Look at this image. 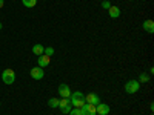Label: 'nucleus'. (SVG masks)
<instances>
[{
    "label": "nucleus",
    "instance_id": "f257e3e1",
    "mask_svg": "<svg viewBox=\"0 0 154 115\" xmlns=\"http://www.w3.org/2000/svg\"><path fill=\"white\" fill-rule=\"evenodd\" d=\"M69 100H71V105H72L74 108H82V106L85 105V95H83L80 91L72 92L71 97H69Z\"/></svg>",
    "mask_w": 154,
    "mask_h": 115
},
{
    "label": "nucleus",
    "instance_id": "f03ea898",
    "mask_svg": "<svg viewBox=\"0 0 154 115\" xmlns=\"http://www.w3.org/2000/svg\"><path fill=\"white\" fill-rule=\"evenodd\" d=\"M139 89H140V83H139L137 80H130V81L125 83V92L130 94V95L136 94Z\"/></svg>",
    "mask_w": 154,
    "mask_h": 115
},
{
    "label": "nucleus",
    "instance_id": "7ed1b4c3",
    "mask_svg": "<svg viewBox=\"0 0 154 115\" xmlns=\"http://www.w3.org/2000/svg\"><path fill=\"white\" fill-rule=\"evenodd\" d=\"M2 80H3L5 84H12L16 81V72L12 69H5L2 72Z\"/></svg>",
    "mask_w": 154,
    "mask_h": 115
},
{
    "label": "nucleus",
    "instance_id": "20e7f679",
    "mask_svg": "<svg viewBox=\"0 0 154 115\" xmlns=\"http://www.w3.org/2000/svg\"><path fill=\"white\" fill-rule=\"evenodd\" d=\"M59 109H60L62 114H69V111L72 109L71 100L69 98H60L59 100Z\"/></svg>",
    "mask_w": 154,
    "mask_h": 115
},
{
    "label": "nucleus",
    "instance_id": "39448f33",
    "mask_svg": "<svg viewBox=\"0 0 154 115\" xmlns=\"http://www.w3.org/2000/svg\"><path fill=\"white\" fill-rule=\"evenodd\" d=\"M59 95H60L62 98H69V97H71V89H69V86H68L66 83L59 84Z\"/></svg>",
    "mask_w": 154,
    "mask_h": 115
},
{
    "label": "nucleus",
    "instance_id": "423d86ee",
    "mask_svg": "<svg viewBox=\"0 0 154 115\" xmlns=\"http://www.w3.org/2000/svg\"><path fill=\"white\" fill-rule=\"evenodd\" d=\"M31 77L34 80H42L43 78V75H45V71H43V68H38V66H35V68H32L31 69Z\"/></svg>",
    "mask_w": 154,
    "mask_h": 115
},
{
    "label": "nucleus",
    "instance_id": "0eeeda50",
    "mask_svg": "<svg viewBox=\"0 0 154 115\" xmlns=\"http://www.w3.org/2000/svg\"><path fill=\"white\" fill-rule=\"evenodd\" d=\"M85 103H89V105H94V106H97V105L100 103V98H99V95H97V94L91 92V94L85 95Z\"/></svg>",
    "mask_w": 154,
    "mask_h": 115
},
{
    "label": "nucleus",
    "instance_id": "6e6552de",
    "mask_svg": "<svg viewBox=\"0 0 154 115\" xmlns=\"http://www.w3.org/2000/svg\"><path fill=\"white\" fill-rule=\"evenodd\" d=\"M80 111H82V115H96V106L89 103H85L80 108Z\"/></svg>",
    "mask_w": 154,
    "mask_h": 115
},
{
    "label": "nucleus",
    "instance_id": "1a4fd4ad",
    "mask_svg": "<svg viewBox=\"0 0 154 115\" xmlns=\"http://www.w3.org/2000/svg\"><path fill=\"white\" fill-rule=\"evenodd\" d=\"M49 61H51V57L42 54V55H38V58H37V65H38V68H46L49 65Z\"/></svg>",
    "mask_w": 154,
    "mask_h": 115
},
{
    "label": "nucleus",
    "instance_id": "9d476101",
    "mask_svg": "<svg viewBox=\"0 0 154 115\" xmlns=\"http://www.w3.org/2000/svg\"><path fill=\"white\" fill-rule=\"evenodd\" d=\"M96 114H99V115H108L109 114V106L105 105V103H99L96 106Z\"/></svg>",
    "mask_w": 154,
    "mask_h": 115
},
{
    "label": "nucleus",
    "instance_id": "9b49d317",
    "mask_svg": "<svg viewBox=\"0 0 154 115\" xmlns=\"http://www.w3.org/2000/svg\"><path fill=\"white\" fill-rule=\"evenodd\" d=\"M142 28H143L148 34H152V32H154V22H152V20H145L143 25H142Z\"/></svg>",
    "mask_w": 154,
    "mask_h": 115
},
{
    "label": "nucleus",
    "instance_id": "f8f14e48",
    "mask_svg": "<svg viewBox=\"0 0 154 115\" xmlns=\"http://www.w3.org/2000/svg\"><path fill=\"white\" fill-rule=\"evenodd\" d=\"M108 14H109L111 19H117V17L120 16V9H119L117 6H111V8L108 9Z\"/></svg>",
    "mask_w": 154,
    "mask_h": 115
},
{
    "label": "nucleus",
    "instance_id": "ddd939ff",
    "mask_svg": "<svg viewBox=\"0 0 154 115\" xmlns=\"http://www.w3.org/2000/svg\"><path fill=\"white\" fill-rule=\"evenodd\" d=\"M43 51H45V46L40 45V43H35V45L32 46V54H35V55H42Z\"/></svg>",
    "mask_w": 154,
    "mask_h": 115
},
{
    "label": "nucleus",
    "instance_id": "4468645a",
    "mask_svg": "<svg viewBox=\"0 0 154 115\" xmlns=\"http://www.w3.org/2000/svg\"><path fill=\"white\" fill-rule=\"evenodd\" d=\"M22 5L25 8H34L37 5V0H22Z\"/></svg>",
    "mask_w": 154,
    "mask_h": 115
},
{
    "label": "nucleus",
    "instance_id": "2eb2a0df",
    "mask_svg": "<svg viewBox=\"0 0 154 115\" xmlns=\"http://www.w3.org/2000/svg\"><path fill=\"white\" fill-rule=\"evenodd\" d=\"M139 83H148L149 81V75L148 74H145V72H142L139 75V80H137Z\"/></svg>",
    "mask_w": 154,
    "mask_h": 115
},
{
    "label": "nucleus",
    "instance_id": "dca6fc26",
    "mask_svg": "<svg viewBox=\"0 0 154 115\" xmlns=\"http://www.w3.org/2000/svg\"><path fill=\"white\" fill-rule=\"evenodd\" d=\"M48 105H49V108H59V98H49Z\"/></svg>",
    "mask_w": 154,
    "mask_h": 115
},
{
    "label": "nucleus",
    "instance_id": "f3484780",
    "mask_svg": "<svg viewBox=\"0 0 154 115\" xmlns=\"http://www.w3.org/2000/svg\"><path fill=\"white\" fill-rule=\"evenodd\" d=\"M43 54L48 55V57H53L54 55V48H51V46H46L45 51H43Z\"/></svg>",
    "mask_w": 154,
    "mask_h": 115
},
{
    "label": "nucleus",
    "instance_id": "a211bd4d",
    "mask_svg": "<svg viewBox=\"0 0 154 115\" xmlns=\"http://www.w3.org/2000/svg\"><path fill=\"white\" fill-rule=\"evenodd\" d=\"M69 115H82L80 108H72V109L69 111Z\"/></svg>",
    "mask_w": 154,
    "mask_h": 115
},
{
    "label": "nucleus",
    "instance_id": "6ab92c4d",
    "mask_svg": "<svg viewBox=\"0 0 154 115\" xmlns=\"http://www.w3.org/2000/svg\"><path fill=\"white\" fill-rule=\"evenodd\" d=\"M102 6H103L105 9H109V8H111L112 5H111V3L108 2V0H105V2H102Z\"/></svg>",
    "mask_w": 154,
    "mask_h": 115
},
{
    "label": "nucleus",
    "instance_id": "aec40b11",
    "mask_svg": "<svg viewBox=\"0 0 154 115\" xmlns=\"http://www.w3.org/2000/svg\"><path fill=\"white\" fill-rule=\"evenodd\" d=\"M5 6V0H0V9H2Z\"/></svg>",
    "mask_w": 154,
    "mask_h": 115
},
{
    "label": "nucleus",
    "instance_id": "412c9836",
    "mask_svg": "<svg viewBox=\"0 0 154 115\" xmlns=\"http://www.w3.org/2000/svg\"><path fill=\"white\" fill-rule=\"evenodd\" d=\"M2 28H3V25H2V23H0V29H2Z\"/></svg>",
    "mask_w": 154,
    "mask_h": 115
},
{
    "label": "nucleus",
    "instance_id": "4be33fe9",
    "mask_svg": "<svg viewBox=\"0 0 154 115\" xmlns=\"http://www.w3.org/2000/svg\"><path fill=\"white\" fill-rule=\"evenodd\" d=\"M143 2H145V0H143Z\"/></svg>",
    "mask_w": 154,
    "mask_h": 115
}]
</instances>
